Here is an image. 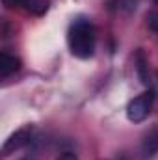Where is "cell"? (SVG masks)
<instances>
[{"label": "cell", "instance_id": "obj_1", "mask_svg": "<svg viewBox=\"0 0 158 160\" xmlns=\"http://www.w3.org/2000/svg\"><path fill=\"white\" fill-rule=\"evenodd\" d=\"M67 41H69V48L71 54L77 56L80 60H87L93 56L95 52V28L87 19H77L67 34Z\"/></svg>", "mask_w": 158, "mask_h": 160}, {"label": "cell", "instance_id": "obj_2", "mask_svg": "<svg viewBox=\"0 0 158 160\" xmlns=\"http://www.w3.org/2000/svg\"><path fill=\"white\" fill-rule=\"evenodd\" d=\"M153 102H155V95L153 91H145L141 95H138L136 99H132L126 106V118L132 123H141V121L147 119V116L151 114V108H153Z\"/></svg>", "mask_w": 158, "mask_h": 160}, {"label": "cell", "instance_id": "obj_3", "mask_svg": "<svg viewBox=\"0 0 158 160\" xmlns=\"http://www.w3.org/2000/svg\"><path fill=\"white\" fill-rule=\"evenodd\" d=\"M30 138H32V127H22L19 130H15L2 145V155L4 157H9L11 153L22 149L24 145L30 143Z\"/></svg>", "mask_w": 158, "mask_h": 160}, {"label": "cell", "instance_id": "obj_4", "mask_svg": "<svg viewBox=\"0 0 158 160\" xmlns=\"http://www.w3.org/2000/svg\"><path fill=\"white\" fill-rule=\"evenodd\" d=\"M19 69H21V60L17 56L6 54V52L0 54V78H7Z\"/></svg>", "mask_w": 158, "mask_h": 160}, {"label": "cell", "instance_id": "obj_5", "mask_svg": "<svg viewBox=\"0 0 158 160\" xmlns=\"http://www.w3.org/2000/svg\"><path fill=\"white\" fill-rule=\"evenodd\" d=\"M156 153H158V127H155L143 138V143H141V158L149 160V158H153Z\"/></svg>", "mask_w": 158, "mask_h": 160}, {"label": "cell", "instance_id": "obj_6", "mask_svg": "<svg viewBox=\"0 0 158 160\" xmlns=\"http://www.w3.org/2000/svg\"><path fill=\"white\" fill-rule=\"evenodd\" d=\"M138 75L143 86H149L151 84V73H149V65H147V60L143 56V52L140 50L138 52Z\"/></svg>", "mask_w": 158, "mask_h": 160}, {"label": "cell", "instance_id": "obj_7", "mask_svg": "<svg viewBox=\"0 0 158 160\" xmlns=\"http://www.w3.org/2000/svg\"><path fill=\"white\" fill-rule=\"evenodd\" d=\"M24 9L30 11V13H34V15H41V13L47 11V2L45 0H28L26 6H24Z\"/></svg>", "mask_w": 158, "mask_h": 160}, {"label": "cell", "instance_id": "obj_8", "mask_svg": "<svg viewBox=\"0 0 158 160\" xmlns=\"http://www.w3.org/2000/svg\"><path fill=\"white\" fill-rule=\"evenodd\" d=\"M147 26H149L153 32H156L158 34V11H151V13H147Z\"/></svg>", "mask_w": 158, "mask_h": 160}, {"label": "cell", "instance_id": "obj_9", "mask_svg": "<svg viewBox=\"0 0 158 160\" xmlns=\"http://www.w3.org/2000/svg\"><path fill=\"white\" fill-rule=\"evenodd\" d=\"M151 91H153V95H155V99H158V71H155L153 75H151Z\"/></svg>", "mask_w": 158, "mask_h": 160}, {"label": "cell", "instance_id": "obj_10", "mask_svg": "<svg viewBox=\"0 0 158 160\" xmlns=\"http://www.w3.org/2000/svg\"><path fill=\"white\" fill-rule=\"evenodd\" d=\"M2 2H4V6H7V8H21V6L24 8L28 0H2Z\"/></svg>", "mask_w": 158, "mask_h": 160}, {"label": "cell", "instance_id": "obj_11", "mask_svg": "<svg viewBox=\"0 0 158 160\" xmlns=\"http://www.w3.org/2000/svg\"><path fill=\"white\" fill-rule=\"evenodd\" d=\"M58 160H78V158H77L75 153H63V155H60V158Z\"/></svg>", "mask_w": 158, "mask_h": 160}, {"label": "cell", "instance_id": "obj_12", "mask_svg": "<svg viewBox=\"0 0 158 160\" xmlns=\"http://www.w3.org/2000/svg\"><path fill=\"white\" fill-rule=\"evenodd\" d=\"M114 160H130V158H128L126 155H117V157H116Z\"/></svg>", "mask_w": 158, "mask_h": 160}, {"label": "cell", "instance_id": "obj_13", "mask_svg": "<svg viewBox=\"0 0 158 160\" xmlns=\"http://www.w3.org/2000/svg\"><path fill=\"white\" fill-rule=\"evenodd\" d=\"M22 160H37V158H34V157H26V158H22Z\"/></svg>", "mask_w": 158, "mask_h": 160}, {"label": "cell", "instance_id": "obj_14", "mask_svg": "<svg viewBox=\"0 0 158 160\" xmlns=\"http://www.w3.org/2000/svg\"><path fill=\"white\" fill-rule=\"evenodd\" d=\"M155 2H156V4H158V0H155Z\"/></svg>", "mask_w": 158, "mask_h": 160}]
</instances>
